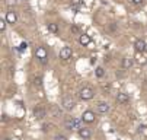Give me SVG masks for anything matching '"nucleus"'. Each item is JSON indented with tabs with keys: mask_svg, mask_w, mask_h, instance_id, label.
I'll return each mask as SVG.
<instances>
[{
	"mask_svg": "<svg viewBox=\"0 0 147 140\" xmlns=\"http://www.w3.org/2000/svg\"><path fill=\"white\" fill-rule=\"evenodd\" d=\"M79 96H80V99H83V101H89V99H92V98L95 96V91H93L92 88L86 86V88H83V89L80 91Z\"/></svg>",
	"mask_w": 147,
	"mask_h": 140,
	"instance_id": "nucleus-1",
	"label": "nucleus"
},
{
	"mask_svg": "<svg viewBox=\"0 0 147 140\" xmlns=\"http://www.w3.org/2000/svg\"><path fill=\"white\" fill-rule=\"evenodd\" d=\"M64 126L69 129V130H80L82 127H80V120H77V118H73V117H69L67 120H66V123H64Z\"/></svg>",
	"mask_w": 147,
	"mask_h": 140,
	"instance_id": "nucleus-2",
	"label": "nucleus"
},
{
	"mask_svg": "<svg viewBox=\"0 0 147 140\" xmlns=\"http://www.w3.org/2000/svg\"><path fill=\"white\" fill-rule=\"evenodd\" d=\"M61 105H63V108H64L66 111H71L76 107V101L71 96H64V98H63V101H61Z\"/></svg>",
	"mask_w": 147,
	"mask_h": 140,
	"instance_id": "nucleus-3",
	"label": "nucleus"
},
{
	"mask_svg": "<svg viewBox=\"0 0 147 140\" xmlns=\"http://www.w3.org/2000/svg\"><path fill=\"white\" fill-rule=\"evenodd\" d=\"M95 112L92 111V110H88V111H85L83 112V115H82V121L83 123H86V124H92L93 121H95Z\"/></svg>",
	"mask_w": 147,
	"mask_h": 140,
	"instance_id": "nucleus-4",
	"label": "nucleus"
},
{
	"mask_svg": "<svg viewBox=\"0 0 147 140\" xmlns=\"http://www.w3.org/2000/svg\"><path fill=\"white\" fill-rule=\"evenodd\" d=\"M35 55H36V58H39L41 62H47V55H48V53H47V50H45V47H38L36 48V51H35Z\"/></svg>",
	"mask_w": 147,
	"mask_h": 140,
	"instance_id": "nucleus-5",
	"label": "nucleus"
},
{
	"mask_svg": "<svg viewBox=\"0 0 147 140\" xmlns=\"http://www.w3.org/2000/svg\"><path fill=\"white\" fill-rule=\"evenodd\" d=\"M34 117L36 120H42L45 117V108L42 105H36L35 110H34Z\"/></svg>",
	"mask_w": 147,
	"mask_h": 140,
	"instance_id": "nucleus-6",
	"label": "nucleus"
},
{
	"mask_svg": "<svg viewBox=\"0 0 147 140\" xmlns=\"http://www.w3.org/2000/svg\"><path fill=\"white\" fill-rule=\"evenodd\" d=\"M71 54H73V50L70 47H63L60 50V58L61 60H69L71 57Z\"/></svg>",
	"mask_w": 147,
	"mask_h": 140,
	"instance_id": "nucleus-7",
	"label": "nucleus"
},
{
	"mask_svg": "<svg viewBox=\"0 0 147 140\" xmlns=\"http://www.w3.org/2000/svg\"><path fill=\"white\" fill-rule=\"evenodd\" d=\"M147 45H146V41L144 39H136V43H134V50L138 51V53H143L146 51Z\"/></svg>",
	"mask_w": 147,
	"mask_h": 140,
	"instance_id": "nucleus-8",
	"label": "nucleus"
},
{
	"mask_svg": "<svg viewBox=\"0 0 147 140\" xmlns=\"http://www.w3.org/2000/svg\"><path fill=\"white\" fill-rule=\"evenodd\" d=\"M6 22L7 24H10V25H13V24H16L18 22V15L13 12V10H9L7 13H6Z\"/></svg>",
	"mask_w": 147,
	"mask_h": 140,
	"instance_id": "nucleus-9",
	"label": "nucleus"
},
{
	"mask_svg": "<svg viewBox=\"0 0 147 140\" xmlns=\"http://www.w3.org/2000/svg\"><path fill=\"white\" fill-rule=\"evenodd\" d=\"M79 136H80L82 139H85V140H89L90 136H92V131H90L88 127H82V129L79 130Z\"/></svg>",
	"mask_w": 147,
	"mask_h": 140,
	"instance_id": "nucleus-10",
	"label": "nucleus"
},
{
	"mask_svg": "<svg viewBox=\"0 0 147 140\" xmlns=\"http://www.w3.org/2000/svg\"><path fill=\"white\" fill-rule=\"evenodd\" d=\"M117 101L119 104H127L130 101V96H128V93H125V92H119L117 95Z\"/></svg>",
	"mask_w": 147,
	"mask_h": 140,
	"instance_id": "nucleus-11",
	"label": "nucleus"
},
{
	"mask_svg": "<svg viewBox=\"0 0 147 140\" xmlns=\"http://www.w3.org/2000/svg\"><path fill=\"white\" fill-rule=\"evenodd\" d=\"M79 43H80L82 45H89V44L92 43V38H90L88 34H83V35L79 37Z\"/></svg>",
	"mask_w": 147,
	"mask_h": 140,
	"instance_id": "nucleus-12",
	"label": "nucleus"
},
{
	"mask_svg": "<svg viewBox=\"0 0 147 140\" xmlns=\"http://www.w3.org/2000/svg\"><path fill=\"white\" fill-rule=\"evenodd\" d=\"M96 108H98V112H100V114H107L109 111V105L107 102H99L96 105Z\"/></svg>",
	"mask_w": 147,
	"mask_h": 140,
	"instance_id": "nucleus-13",
	"label": "nucleus"
},
{
	"mask_svg": "<svg viewBox=\"0 0 147 140\" xmlns=\"http://www.w3.org/2000/svg\"><path fill=\"white\" fill-rule=\"evenodd\" d=\"M121 66H122L124 70L130 69V67L133 66V60H131L130 57H124V58H122V62H121Z\"/></svg>",
	"mask_w": 147,
	"mask_h": 140,
	"instance_id": "nucleus-14",
	"label": "nucleus"
},
{
	"mask_svg": "<svg viewBox=\"0 0 147 140\" xmlns=\"http://www.w3.org/2000/svg\"><path fill=\"white\" fill-rule=\"evenodd\" d=\"M51 112L54 117H61V110L58 108V105H53L51 107Z\"/></svg>",
	"mask_w": 147,
	"mask_h": 140,
	"instance_id": "nucleus-15",
	"label": "nucleus"
},
{
	"mask_svg": "<svg viewBox=\"0 0 147 140\" xmlns=\"http://www.w3.org/2000/svg\"><path fill=\"white\" fill-rule=\"evenodd\" d=\"M48 31L53 32V34H57L58 32V25L57 24H48Z\"/></svg>",
	"mask_w": 147,
	"mask_h": 140,
	"instance_id": "nucleus-16",
	"label": "nucleus"
},
{
	"mask_svg": "<svg viewBox=\"0 0 147 140\" xmlns=\"http://www.w3.org/2000/svg\"><path fill=\"white\" fill-rule=\"evenodd\" d=\"M51 129H53V124L51 123H45V124H42V127H41V130H42L44 133H48Z\"/></svg>",
	"mask_w": 147,
	"mask_h": 140,
	"instance_id": "nucleus-17",
	"label": "nucleus"
},
{
	"mask_svg": "<svg viewBox=\"0 0 147 140\" xmlns=\"http://www.w3.org/2000/svg\"><path fill=\"white\" fill-rule=\"evenodd\" d=\"M95 74H96V77H103L105 70H103L102 67H96V69H95Z\"/></svg>",
	"mask_w": 147,
	"mask_h": 140,
	"instance_id": "nucleus-18",
	"label": "nucleus"
},
{
	"mask_svg": "<svg viewBox=\"0 0 147 140\" xmlns=\"http://www.w3.org/2000/svg\"><path fill=\"white\" fill-rule=\"evenodd\" d=\"M34 85L35 86H41V85H42V79H41L39 76H35L34 77Z\"/></svg>",
	"mask_w": 147,
	"mask_h": 140,
	"instance_id": "nucleus-19",
	"label": "nucleus"
},
{
	"mask_svg": "<svg viewBox=\"0 0 147 140\" xmlns=\"http://www.w3.org/2000/svg\"><path fill=\"white\" fill-rule=\"evenodd\" d=\"M5 3H6L9 7H13V6L18 5V0H5Z\"/></svg>",
	"mask_w": 147,
	"mask_h": 140,
	"instance_id": "nucleus-20",
	"label": "nucleus"
},
{
	"mask_svg": "<svg viewBox=\"0 0 147 140\" xmlns=\"http://www.w3.org/2000/svg\"><path fill=\"white\" fill-rule=\"evenodd\" d=\"M54 140H67V137L64 134H55L54 136Z\"/></svg>",
	"mask_w": 147,
	"mask_h": 140,
	"instance_id": "nucleus-21",
	"label": "nucleus"
},
{
	"mask_svg": "<svg viewBox=\"0 0 147 140\" xmlns=\"http://www.w3.org/2000/svg\"><path fill=\"white\" fill-rule=\"evenodd\" d=\"M0 29L2 31L6 29V19H2V21H0Z\"/></svg>",
	"mask_w": 147,
	"mask_h": 140,
	"instance_id": "nucleus-22",
	"label": "nucleus"
},
{
	"mask_svg": "<svg viewBox=\"0 0 147 140\" xmlns=\"http://www.w3.org/2000/svg\"><path fill=\"white\" fill-rule=\"evenodd\" d=\"M79 31H80V29H79L77 25H73V26H71V32H73V34H79Z\"/></svg>",
	"mask_w": 147,
	"mask_h": 140,
	"instance_id": "nucleus-23",
	"label": "nucleus"
},
{
	"mask_svg": "<svg viewBox=\"0 0 147 140\" xmlns=\"http://www.w3.org/2000/svg\"><path fill=\"white\" fill-rule=\"evenodd\" d=\"M19 50H20V51H25V50H26V43H22V44H20Z\"/></svg>",
	"mask_w": 147,
	"mask_h": 140,
	"instance_id": "nucleus-24",
	"label": "nucleus"
},
{
	"mask_svg": "<svg viewBox=\"0 0 147 140\" xmlns=\"http://www.w3.org/2000/svg\"><path fill=\"white\" fill-rule=\"evenodd\" d=\"M131 2H133L134 5H141V3H143V0H131Z\"/></svg>",
	"mask_w": 147,
	"mask_h": 140,
	"instance_id": "nucleus-25",
	"label": "nucleus"
},
{
	"mask_svg": "<svg viewBox=\"0 0 147 140\" xmlns=\"http://www.w3.org/2000/svg\"><path fill=\"white\" fill-rule=\"evenodd\" d=\"M73 3H80V0H71Z\"/></svg>",
	"mask_w": 147,
	"mask_h": 140,
	"instance_id": "nucleus-26",
	"label": "nucleus"
},
{
	"mask_svg": "<svg viewBox=\"0 0 147 140\" xmlns=\"http://www.w3.org/2000/svg\"><path fill=\"white\" fill-rule=\"evenodd\" d=\"M22 2H26V0H22Z\"/></svg>",
	"mask_w": 147,
	"mask_h": 140,
	"instance_id": "nucleus-27",
	"label": "nucleus"
}]
</instances>
